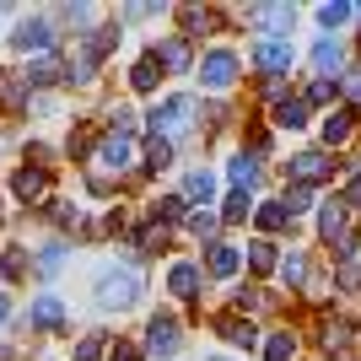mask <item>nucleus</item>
I'll list each match as a JSON object with an SVG mask.
<instances>
[{
	"label": "nucleus",
	"mask_w": 361,
	"mask_h": 361,
	"mask_svg": "<svg viewBox=\"0 0 361 361\" xmlns=\"http://www.w3.org/2000/svg\"><path fill=\"white\" fill-rule=\"evenodd\" d=\"M195 119V97H173V103L162 108H151V135H162V140H178V130Z\"/></svg>",
	"instance_id": "1"
},
{
	"label": "nucleus",
	"mask_w": 361,
	"mask_h": 361,
	"mask_svg": "<svg viewBox=\"0 0 361 361\" xmlns=\"http://www.w3.org/2000/svg\"><path fill=\"white\" fill-rule=\"evenodd\" d=\"M200 81H205L211 92L232 87V81H238V54H232V49H211V54H205V65H200Z\"/></svg>",
	"instance_id": "2"
},
{
	"label": "nucleus",
	"mask_w": 361,
	"mask_h": 361,
	"mask_svg": "<svg viewBox=\"0 0 361 361\" xmlns=\"http://www.w3.org/2000/svg\"><path fill=\"white\" fill-rule=\"evenodd\" d=\"M97 297H103V307H135L140 281H135V275H108L103 286H97Z\"/></svg>",
	"instance_id": "3"
},
{
	"label": "nucleus",
	"mask_w": 361,
	"mask_h": 361,
	"mask_svg": "<svg viewBox=\"0 0 361 361\" xmlns=\"http://www.w3.org/2000/svg\"><path fill=\"white\" fill-rule=\"evenodd\" d=\"M16 49H27V54H44V49H54V27H49L44 16H27V22L16 27Z\"/></svg>",
	"instance_id": "4"
},
{
	"label": "nucleus",
	"mask_w": 361,
	"mask_h": 361,
	"mask_svg": "<svg viewBox=\"0 0 361 361\" xmlns=\"http://www.w3.org/2000/svg\"><path fill=\"white\" fill-rule=\"evenodd\" d=\"M146 345L157 350V356H173V350H178V324H173L167 313H157L151 329H146Z\"/></svg>",
	"instance_id": "5"
},
{
	"label": "nucleus",
	"mask_w": 361,
	"mask_h": 361,
	"mask_svg": "<svg viewBox=\"0 0 361 361\" xmlns=\"http://www.w3.org/2000/svg\"><path fill=\"white\" fill-rule=\"evenodd\" d=\"M11 189H16V200H44L49 195V173L44 167H16Z\"/></svg>",
	"instance_id": "6"
},
{
	"label": "nucleus",
	"mask_w": 361,
	"mask_h": 361,
	"mask_svg": "<svg viewBox=\"0 0 361 361\" xmlns=\"http://www.w3.org/2000/svg\"><path fill=\"white\" fill-rule=\"evenodd\" d=\"M130 157H135V146H130V135H108V140H97V162L103 167H130Z\"/></svg>",
	"instance_id": "7"
},
{
	"label": "nucleus",
	"mask_w": 361,
	"mask_h": 361,
	"mask_svg": "<svg viewBox=\"0 0 361 361\" xmlns=\"http://www.w3.org/2000/svg\"><path fill=\"white\" fill-rule=\"evenodd\" d=\"M291 173H297V178H302V189H307V183L329 178V157H324V151H302L297 162H291Z\"/></svg>",
	"instance_id": "8"
},
{
	"label": "nucleus",
	"mask_w": 361,
	"mask_h": 361,
	"mask_svg": "<svg viewBox=\"0 0 361 361\" xmlns=\"http://www.w3.org/2000/svg\"><path fill=\"white\" fill-rule=\"evenodd\" d=\"M259 65H264V71H286V65H291L286 38H264V44H259Z\"/></svg>",
	"instance_id": "9"
},
{
	"label": "nucleus",
	"mask_w": 361,
	"mask_h": 361,
	"mask_svg": "<svg viewBox=\"0 0 361 361\" xmlns=\"http://www.w3.org/2000/svg\"><path fill=\"white\" fill-rule=\"evenodd\" d=\"M167 286H173V297H195L200 291V270L195 264H173V270H167Z\"/></svg>",
	"instance_id": "10"
},
{
	"label": "nucleus",
	"mask_w": 361,
	"mask_h": 361,
	"mask_svg": "<svg viewBox=\"0 0 361 361\" xmlns=\"http://www.w3.org/2000/svg\"><path fill=\"white\" fill-rule=\"evenodd\" d=\"M243 254L232 248V243H211V275H238Z\"/></svg>",
	"instance_id": "11"
},
{
	"label": "nucleus",
	"mask_w": 361,
	"mask_h": 361,
	"mask_svg": "<svg viewBox=\"0 0 361 361\" xmlns=\"http://www.w3.org/2000/svg\"><path fill=\"white\" fill-rule=\"evenodd\" d=\"M254 22H259V27H270V32H286L297 16H291V6H264V11H254Z\"/></svg>",
	"instance_id": "12"
},
{
	"label": "nucleus",
	"mask_w": 361,
	"mask_h": 361,
	"mask_svg": "<svg viewBox=\"0 0 361 361\" xmlns=\"http://www.w3.org/2000/svg\"><path fill=\"white\" fill-rule=\"evenodd\" d=\"M232 183H238V189L259 183V157H254V151H243V157H232Z\"/></svg>",
	"instance_id": "13"
},
{
	"label": "nucleus",
	"mask_w": 361,
	"mask_h": 361,
	"mask_svg": "<svg viewBox=\"0 0 361 361\" xmlns=\"http://www.w3.org/2000/svg\"><path fill=\"white\" fill-rule=\"evenodd\" d=\"M157 75H162V65H157V60H135L130 87H135V92H151V87H157Z\"/></svg>",
	"instance_id": "14"
},
{
	"label": "nucleus",
	"mask_w": 361,
	"mask_h": 361,
	"mask_svg": "<svg viewBox=\"0 0 361 361\" xmlns=\"http://www.w3.org/2000/svg\"><path fill=\"white\" fill-rule=\"evenodd\" d=\"M38 324H44V329H60L65 324V302L60 297H38Z\"/></svg>",
	"instance_id": "15"
},
{
	"label": "nucleus",
	"mask_w": 361,
	"mask_h": 361,
	"mask_svg": "<svg viewBox=\"0 0 361 361\" xmlns=\"http://www.w3.org/2000/svg\"><path fill=\"white\" fill-rule=\"evenodd\" d=\"M297 356V340H291V334H270V340H264V361H291Z\"/></svg>",
	"instance_id": "16"
},
{
	"label": "nucleus",
	"mask_w": 361,
	"mask_h": 361,
	"mask_svg": "<svg viewBox=\"0 0 361 361\" xmlns=\"http://www.w3.org/2000/svg\"><path fill=\"white\" fill-rule=\"evenodd\" d=\"M281 124H286V130H302V124H307V103H302V97H286V103H281Z\"/></svg>",
	"instance_id": "17"
},
{
	"label": "nucleus",
	"mask_w": 361,
	"mask_h": 361,
	"mask_svg": "<svg viewBox=\"0 0 361 361\" xmlns=\"http://www.w3.org/2000/svg\"><path fill=\"white\" fill-rule=\"evenodd\" d=\"M211 189H216L211 173H189V178H183V195L195 200V205H200V200H211Z\"/></svg>",
	"instance_id": "18"
},
{
	"label": "nucleus",
	"mask_w": 361,
	"mask_h": 361,
	"mask_svg": "<svg viewBox=\"0 0 361 361\" xmlns=\"http://www.w3.org/2000/svg\"><path fill=\"white\" fill-rule=\"evenodd\" d=\"M216 22H221V16H216V11H195V6L183 11V27H189V32H211Z\"/></svg>",
	"instance_id": "19"
},
{
	"label": "nucleus",
	"mask_w": 361,
	"mask_h": 361,
	"mask_svg": "<svg viewBox=\"0 0 361 361\" xmlns=\"http://www.w3.org/2000/svg\"><path fill=\"white\" fill-rule=\"evenodd\" d=\"M324 140H329V146H340V140H350V114H334V119L324 124Z\"/></svg>",
	"instance_id": "20"
},
{
	"label": "nucleus",
	"mask_w": 361,
	"mask_h": 361,
	"mask_svg": "<svg viewBox=\"0 0 361 361\" xmlns=\"http://www.w3.org/2000/svg\"><path fill=\"white\" fill-rule=\"evenodd\" d=\"M16 103H22V87H16L11 71H0V108H16Z\"/></svg>",
	"instance_id": "21"
},
{
	"label": "nucleus",
	"mask_w": 361,
	"mask_h": 361,
	"mask_svg": "<svg viewBox=\"0 0 361 361\" xmlns=\"http://www.w3.org/2000/svg\"><path fill=\"white\" fill-rule=\"evenodd\" d=\"M259 226H264V232H275V226H286V211H281V200H270V205H259Z\"/></svg>",
	"instance_id": "22"
},
{
	"label": "nucleus",
	"mask_w": 361,
	"mask_h": 361,
	"mask_svg": "<svg viewBox=\"0 0 361 361\" xmlns=\"http://www.w3.org/2000/svg\"><path fill=\"white\" fill-rule=\"evenodd\" d=\"M313 65H318V71H334V65H340V44H329V38H324V44L313 49Z\"/></svg>",
	"instance_id": "23"
},
{
	"label": "nucleus",
	"mask_w": 361,
	"mask_h": 361,
	"mask_svg": "<svg viewBox=\"0 0 361 361\" xmlns=\"http://www.w3.org/2000/svg\"><path fill=\"white\" fill-rule=\"evenodd\" d=\"M183 60H189V54H183L178 38H173V44H162V54H157V65H167V71H183Z\"/></svg>",
	"instance_id": "24"
},
{
	"label": "nucleus",
	"mask_w": 361,
	"mask_h": 361,
	"mask_svg": "<svg viewBox=\"0 0 361 361\" xmlns=\"http://www.w3.org/2000/svg\"><path fill=\"white\" fill-rule=\"evenodd\" d=\"M345 16H350V6H345V0H334V6H318V22H324V27H340Z\"/></svg>",
	"instance_id": "25"
},
{
	"label": "nucleus",
	"mask_w": 361,
	"mask_h": 361,
	"mask_svg": "<svg viewBox=\"0 0 361 361\" xmlns=\"http://www.w3.org/2000/svg\"><path fill=\"white\" fill-rule=\"evenodd\" d=\"M221 334H226V340H238V345H254V329L238 324V318H221Z\"/></svg>",
	"instance_id": "26"
},
{
	"label": "nucleus",
	"mask_w": 361,
	"mask_h": 361,
	"mask_svg": "<svg viewBox=\"0 0 361 361\" xmlns=\"http://www.w3.org/2000/svg\"><path fill=\"white\" fill-rule=\"evenodd\" d=\"M60 65H54V60H38V65H32V71H27V81H44V87H49V81H60Z\"/></svg>",
	"instance_id": "27"
},
{
	"label": "nucleus",
	"mask_w": 361,
	"mask_h": 361,
	"mask_svg": "<svg viewBox=\"0 0 361 361\" xmlns=\"http://www.w3.org/2000/svg\"><path fill=\"white\" fill-rule=\"evenodd\" d=\"M340 286H345V291H361V259H345V264H340Z\"/></svg>",
	"instance_id": "28"
},
{
	"label": "nucleus",
	"mask_w": 361,
	"mask_h": 361,
	"mask_svg": "<svg viewBox=\"0 0 361 361\" xmlns=\"http://www.w3.org/2000/svg\"><path fill=\"white\" fill-rule=\"evenodd\" d=\"M243 216H248V195L232 189V195H226V221H243Z\"/></svg>",
	"instance_id": "29"
},
{
	"label": "nucleus",
	"mask_w": 361,
	"mask_h": 361,
	"mask_svg": "<svg viewBox=\"0 0 361 361\" xmlns=\"http://www.w3.org/2000/svg\"><path fill=\"white\" fill-rule=\"evenodd\" d=\"M318 226H324V238H340V205H324V211H318Z\"/></svg>",
	"instance_id": "30"
},
{
	"label": "nucleus",
	"mask_w": 361,
	"mask_h": 361,
	"mask_svg": "<svg viewBox=\"0 0 361 361\" xmlns=\"http://www.w3.org/2000/svg\"><path fill=\"white\" fill-rule=\"evenodd\" d=\"M22 264H27V254H22V248H11V254L0 259V275H6V281H16V275H22Z\"/></svg>",
	"instance_id": "31"
},
{
	"label": "nucleus",
	"mask_w": 361,
	"mask_h": 361,
	"mask_svg": "<svg viewBox=\"0 0 361 361\" xmlns=\"http://www.w3.org/2000/svg\"><path fill=\"white\" fill-rule=\"evenodd\" d=\"M248 259H254V270H259V275L275 270V248H270V243H254V254H248Z\"/></svg>",
	"instance_id": "32"
},
{
	"label": "nucleus",
	"mask_w": 361,
	"mask_h": 361,
	"mask_svg": "<svg viewBox=\"0 0 361 361\" xmlns=\"http://www.w3.org/2000/svg\"><path fill=\"white\" fill-rule=\"evenodd\" d=\"M60 259H65V243H49V248H44V264H38V270L54 275V270H60Z\"/></svg>",
	"instance_id": "33"
},
{
	"label": "nucleus",
	"mask_w": 361,
	"mask_h": 361,
	"mask_svg": "<svg viewBox=\"0 0 361 361\" xmlns=\"http://www.w3.org/2000/svg\"><path fill=\"white\" fill-rule=\"evenodd\" d=\"M97 356H103V340H97V334H87V340L75 345V361H97Z\"/></svg>",
	"instance_id": "34"
},
{
	"label": "nucleus",
	"mask_w": 361,
	"mask_h": 361,
	"mask_svg": "<svg viewBox=\"0 0 361 361\" xmlns=\"http://www.w3.org/2000/svg\"><path fill=\"white\" fill-rule=\"evenodd\" d=\"M189 226H195L200 238H216V216L211 211H195V216H189Z\"/></svg>",
	"instance_id": "35"
},
{
	"label": "nucleus",
	"mask_w": 361,
	"mask_h": 361,
	"mask_svg": "<svg viewBox=\"0 0 361 361\" xmlns=\"http://www.w3.org/2000/svg\"><path fill=\"white\" fill-rule=\"evenodd\" d=\"M307 97H313V103H334V97H340V87H334V81H318Z\"/></svg>",
	"instance_id": "36"
},
{
	"label": "nucleus",
	"mask_w": 361,
	"mask_h": 361,
	"mask_svg": "<svg viewBox=\"0 0 361 361\" xmlns=\"http://www.w3.org/2000/svg\"><path fill=\"white\" fill-rule=\"evenodd\" d=\"M157 216H162V221H183V200H162Z\"/></svg>",
	"instance_id": "37"
},
{
	"label": "nucleus",
	"mask_w": 361,
	"mask_h": 361,
	"mask_svg": "<svg viewBox=\"0 0 361 361\" xmlns=\"http://www.w3.org/2000/svg\"><path fill=\"white\" fill-rule=\"evenodd\" d=\"M146 162H151V167H162V162H167V140H157V146L146 151Z\"/></svg>",
	"instance_id": "38"
},
{
	"label": "nucleus",
	"mask_w": 361,
	"mask_h": 361,
	"mask_svg": "<svg viewBox=\"0 0 361 361\" xmlns=\"http://www.w3.org/2000/svg\"><path fill=\"white\" fill-rule=\"evenodd\" d=\"M114 361H140V350L135 345H114Z\"/></svg>",
	"instance_id": "39"
},
{
	"label": "nucleus",
	"mask_w": 361,
	"mask_h": 361,
	"mask_svg": "<svg viewBox=\"0 0 361 361\" xmlns=\"http://www.w3.org/2000/svg\"><path fill=\"white\" fill-rule=\"evenodd\" d=\"M350 200H356V205H361V173H356V183H350Z\"/></svg>",
	"instance_id": "40"
},
{
	"label": "nucleus",
	"mask_w": 361,
	"mask_h": 361,
	"mask_svg": "<svg viewBox=\"0 0 361 361\" xmlns=\"http://www.w3.org/2000/svg\"><path fill=\"white\" fill-rule=\"evenodd\" d=\"M0 324H6V297H0Z\"/></svg>",
	"instance_id": "41"
},
{
	"label": "nucleus",
	"mask_w": 361,
	"mask_h": 361,
	"mask_svg": "<svg viewBox=\"0 0 361 361\" xmlns=\"http://www.w3.org/2000/svg\"><path fill=\"white\" fill-rule=\"evenodd\" d=\"M356 97H361V92H356Z\"/></svg>",
	"instance_id": "42"
}]
</instances>
